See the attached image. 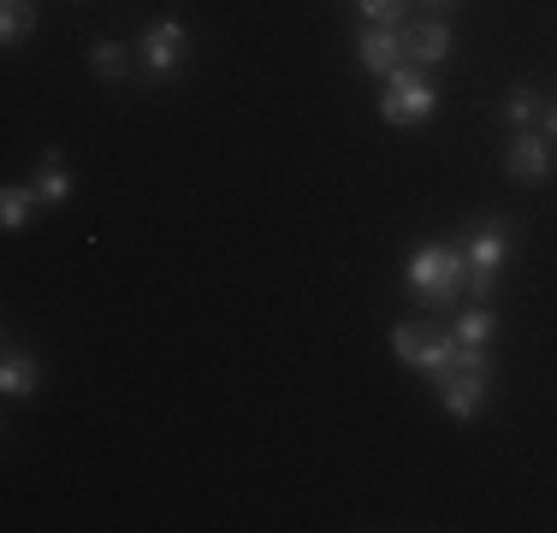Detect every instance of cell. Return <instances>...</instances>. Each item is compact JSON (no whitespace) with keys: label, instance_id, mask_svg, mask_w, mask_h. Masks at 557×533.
<instances>
[{"label":"cell","instance_id":"cell-9","mask_svg":"<svg viewBox=\"0 0 557 533\" xmlns=\"http://www.w3.org/2000/svg\"><path fill=\"white\" fill-rule=\"evenodd\" d=\"M504 166H510V178H546V166H552L546 137H534V131L510 137V149H504Z\"/></svg>","mask_w":557,"mask_h":533},{"label":"cell","instance_id":"cell-16","mask_svg":"<svg viewBox=\"0 0 557 533\" xmlns=\"http://www.w3.org/2000/svg\"><path fill=\"white\" fill-rule=\"evenodd\" d=\"M89 60H96L101 77H125V48H119V42H96V53H89Z\"/></svg>","mask_w":557,"mask_h":533},{"label":"cell","instance_id":"cell-18","mask_svg":"<svg viewBox=\"0 0 557 533\" xmlns=\"http://www.w3.org/2000/svg\"><path fill=\"white\" fill-rule=\"evenodd\" d=\"M540 125H546V142H557V101L540 107Z\"/></svg>","mask_w":557,"mask_h":533},{"label":"cell","instance_id":"cell-11","mask_svg":"<svg viewBox=\"0 0 557 533\" xmlns=\"http://www.w3.org/2000/svg\"><path fill=\"white\" fill-rule=\"evenodd\" d=\"M36 208H54V202H65V190H72V178H65V166H60V154H48L42 160V172H36Z\"/></svg>","mask_w":557,"mask_h":533},{"label":"cell","instance_id":"cell-13","mask_svg":"<svg viewBox=\"0 0 557 533\" xmlns=\"http://www.w3.org/2000/svg\"><path fill=\"white\" fill-rule=\"evenodd\" d=\"M450 338H457V344H486V338H493V309H469L457 326H450Z\"/></svg>","mask_w":557,"mask_h":533},{"label":"cell","instance_id":"cell-17","mask_svg":"<svg viewBox=\"0 0 557 533\" xmlns=\"http://www.w3.org/2000/svg\"><path fill=\"white\" fill-rule=\"evenodd\" d=\"M362 12H368V24H397L409 12V0H362Z\"/></svg>","mask_w":557,"mask_h":533},{"label":"cell","instance_id":"cell-7","mask_svg":"<svg viewBox=\"0 0 557 533\" xmlns=\"http://www.w3.org/2000/svg\"><path fill=\"white\" fill-rule=\"evenodd\" d=\"M184 42H190V36H184L178 18L154 24V30L143 36V65H149V72H172V65L184 60Z\"/></svg>","mask_w":557,"mask_h":533},{"label":"cell","instance_id":"cell-15","mask_svg":"<svg viewBox=\"0 0 557 533\" xmlns=\"http://www.w3.org/2000/svg\"><path fill=\"white\" fill-rule=\"evenodd\" d=\"M504 113H510V125H528V119H540V96H534V89H510Z\"/></svg>","mask_w":557,"mask_h":533},{"label":"cell","instance_id":"cell-4","mask_svg":"<svg viewBox=\"0 0 557 533\" xmlns=\"http://www.w3.org/2000/svg\"><path fill=\"white\" fill-rule=\"evenodd\" d=\"M433 84L416 72V65H397V72L386 77V96H380V113L392 119V125H416V119L433 113Z\"/></svg>","mask_w":557,"mask_h":533},{"label":"cell","instance_id":"cell-14","mask_svg":"<svg viewBox=\"0 0 557 533\" xmlns=\"http://www.w3.org/2000/svg\"><path fill=\"white\" fill-rule=\"evenodd\" d=\"M0 36H7V42L30 36V0H7V12H0Z\"/></svg>","mask_w":557,"mask_h":533},{"label":"cell","instance_id":"cell-10","mask_svg":"<svg viewBox=\"0 0 557 533\" xmlns=\"http://www.w3.org/2000/svg\"><path fill=\"white\" fill-rule=\"evenodd\" d=\"M36 385H42V368H36L30 356L7 350V362H0V392H7V397H30Z\"/></svg>","mask_w":557,"mask_h":533},{"label":"cell","instance_id":"cell-19","mask_svg":"<svg viewBox=\"0 0 557 533\" xmlns=\"http://www.w3.org/2000/svg\"><path fill=\"white\" fill-rule=\"evenodd\" d=\"M433 7H450V0H433Z\"/></svg>","mask_w":557,"mask_h":533},{"label":"cell","instance_id":"cell-6","mask_svg":"<svg viewBox=\"0 0 557 533\" xmlns=\"http://www.w3.org/2000/svg\"><path fill=\"white\" fill-rule=\"evenodd\" d=\"M397 42H404V60L440 65L445 53H450V30H445L440 18H428V24H404V30H397Z\"/></svg>","mask_w":557,"mask_h":533},{"label":"cell","instance_id":"cell-12","mask_svg":"<svg viewBox=\"0 0 557 533\" xmlns=\"http://www.w3.org/2000/svg\"><path fill=\"white\" fill-rule=\"evenodd\" d=\"M30 208H36V190H24V184H7V196H0V225H7V232H18V225L30 220Z\"/></svg>","mask_w":557,"mask_h":533},{"label":"cell","instance_id":"cell-2","mask_svg":"<svg viewBox=\"0 0 557 533\" xmlns=\"http://www.w3.org/2000/svg\"><path fill=\"white\" fill-rule=\"evenodd\" d=\"M462 256H469V297L474 302H486L493 297V285H498V266H504V256H510V225L504 220H481L469 232V244H462Z\"/></svg>","mask_w":557,"mask_h":533},{"label":"cell","instance_id":"cell-1","mask_svg":"<svg viewBox=\"0 0 557 533\" xmlns=\"http://www.w3.org/2000/svg\"><path fill=\"white\" fill-rule=\"evenodd\" d=\"M404 278H409V290H421L428 302H450L462 285H469V256H462V249H450V244L416 249L409 266H404Z\"/></svg>","mask_w":557,"mask_h":533},{"label":"cell","instance_id":"cell-8","mask_svg":"<svg viewBox=\"0 0 557 533\" xmlns=\"http://www.w3.org/2000/svg\"><path fill=\"white\" fill-rule=\"evenodd\" d=\"M362 65L368 72H380V77H392L397 65H404V42H397V30L392 24H374V30H362Z\"/></svg>","mask_w":557,"mask_h":533},{"label":"cell","instance_id":"cell-3","mask_svg":"<svg viewBox=\"0 0 557 533\" xmlns=\"http://www.w3.org/2000/svg\"><path fill=\"white\" fill-rule=\"evenodd\" d=\"M392 350H397V362H409L421 373H445L457 338L445 326H433V320H404V326H392Z\"/></svg>","mask_w":557,"mask_h":533},{"label":"cell","instance_id":"cell-5","mask_svg":"<svg viewBox=\"0 0 557 533\" xmlns=\"http://www.w3.org/2000/svg\"><path fill=\"white\" fill-rule=\"evenodd\" d=\"M433 385H440L445 409H450V416H462V421H469L474 409H481V397H486V373H462V368L433 373Z\"/></svg>","mask_w":557,"mask_h":533}]
</instances>
